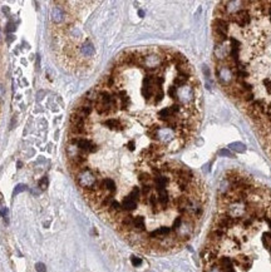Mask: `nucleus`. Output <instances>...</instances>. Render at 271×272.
Listing matches in <instances>:
<instances>
[{"instance_id": "10", "label": "nucleus", "mask_w": 271, "mask_h": 272, "mask_svg": "<svg viewBox=\"0 0 271 272\" xmlns=\"http://www.w3.org/2000/svg\"><path fill=\"white\" fill-rule=\"evenodd\" d=\"M3 40V33H1V29H0V43Z\"/></svg>"}, {"instance_id": "6", "label": "nucleus", "mask_w": 271, "mask_h": 272, "mask_svg": "<svg viewBox=\"0 0 271 272\" xmlns=\"http://www.w3.org/2000/svg\"><path fill=\"white\" fill-rule=\"evenodd\" d=\"M220 153H221V154H224V156H226V157H233L232 154L227 151V149H222V151H221Z\"/></svg>"}, {"instance_id": "5", "label": "nucleus", "mask_w": 271, "mask_h": 272, "mask_svg": "<svg viewBox=\"0 0 271 272\" xmlns=\"http://www.w3.org/2000/svg\"><path fill=\"white\" fill-rule=\"evenodd\" d=\"M25 189H26V186H24V184H19V186H17V188L14 189V194L20 193V192H23V191H25Z\"/></svg>"}, {"instance_id": "1", "label": "nucleus", "mask_w": 271, "mask_h": 272, "mask_svg": "<svg viewBox=\"0 0 271 272\" xmlns=\"http://www.w3.org/2000/svg\"><path fill=\"white\" fill-rule=\"evenodd\" d=\"M230 149H232V151H235V152H238V153H242V152H245L246 151V147L242 144V143H231L230 147H228Z\"/></svg>"}, {"instance_id": "11", "label": "nucleus", "mask_w": 271, "mask_h": 272, "mask_svg": "<svg viewBox=\"0 0 271 272\" xmlns=\"http://www.w3.org/2000/svg\"><path fill=\"white\" fill-rule=\"evenodd\" d=\"M138 13H139V15H141V17H143V15H145V13H143L142 10H139V12H138Z\"/></svg>"}, {"instance_id": "4", "label": "nucleus", "mask_w": 271, "mask_h": 272, "mask_svg": "<svg viewBox=\"0 0 271 272\" xmlns=\"http://www.w3.org/2000/svg\"><path fill=\"white\" fill-rule=\"evenodd\" d=\"M35 268H36V271L38 272H46L45 271V265L44 263H41V262H38L35 265Z\"/></svg>"}, {"instance_id": "9", "label": "nucleus", "mask_w": 271, "mask_h": 272, "mask_svg": "<svg viewBox=\"0 0 271 272\" xmlns=\"http://www.w3.org/2000/svg\"><path fill=\"white\" fill-rule=\"evenodd\" d=\"M3 93H4V92H3V85H0V98L3 97Z\"/></svg>"}, {"instance_id": "3", "label": "nucleus", "mask_w": 271, "mask_h": 272, "mask_svg": "<svg viewBox=\"0 0 271 272\" xmlns=\"http://www.w3.org/2000/svg\"><path fill=\"white\" fill-rule=\"evenodd\" d=\"M131 262H132V265H133L134 267H138V266L142 263V260L139 257H136V256H132V257H131Z\"/></svg>"}, {"instance_id": "2", "label": "nucleus", "mask_w": 271, "mask_h": 272, "mask_svg": "<svg viewBox=\"0 0 271 272\" xmlns=\"http://www.w3.org/2000/svg\"><path fill=\"white\" fill-rule=\"evenodd\" d=\"M39 187L43 189V191L48 188V177H43V178L39 181Z\"/></svg>"}, {"instance_id": "8", "label": "nucleus", "mask_w": 271, "mask_h": 272, "mask_svg": "<svg viewBox=\"0 0 271 272\" xmlns=\"http://www.w3.org/2000/svg\"><path fill=\"white\" fill-rule=\"evenodd\" d=\"M8 26H9V28H7V30H8V31H13V30L15 29V28H14V25H13V24H9Z\"/></svg>"}, {"instance_id": "7", "label": "nucleus", "mask_w": 271, "mask_h": 272, "mask_svg": "<svg viewBox=\"0 0 271 272\" xmlns=\"http://www.w3.org/2000/svg\"><path fill=\"white\" fill-rule=\"evenodd\" d=\"M0 216H3L4 218L8 216V210L7 208H0Z\"/></svg>"}]
</instances>
